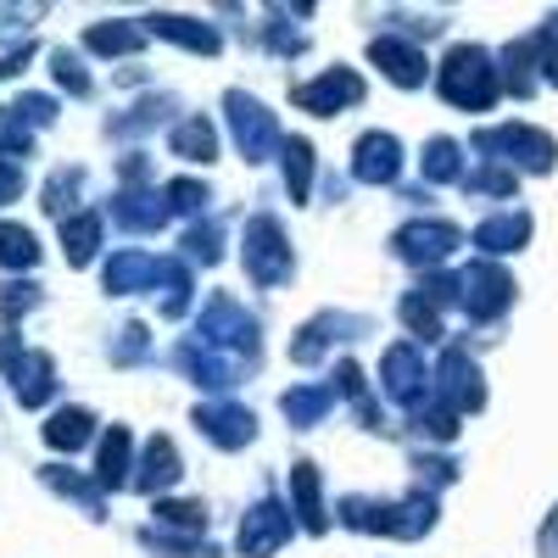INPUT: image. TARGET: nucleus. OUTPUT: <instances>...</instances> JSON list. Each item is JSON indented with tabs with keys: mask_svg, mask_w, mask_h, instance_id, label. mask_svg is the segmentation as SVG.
Masks as SVG:
<instances>
[{
	"mask_svg": "<svg viewBox=\"0 0 558 558\" xmlns=\"http://www.w3.org/2000/svg\"><path fill=\"white\" fill-rule=\"evenodd\" d=\"M336 514L347 531H363V536H391V542H418L436 531V497L430 492H413V497H341Z\"/></svg>",
	"mask_w": 558,
	"mask_h": 558,
	"instance_id": "nucleus-1",
	"label": "nucleus"
},
{
	"mask_svg": "<svg viewBox=\"0 0 558 558\" xmlns=\"http://www.w3.org/2000/svg\"><path fill=\"white\" fill-rule=\"evenodd\" d=\"M436 89L458 112H492L502 96V68L486 45H452L436 68Z\"/></svg>",
	"mask_w": 558,
	"mask_h": 558,
	"instance_id": "nucleus-2",
	"label": "nucleus"
},
{
	"mask_svg": "<svg viewBox=\"0 0 558 558\" xmlns=\"http://www.w3.org/2000/svg\"><path fill=\"white\" fill-rule=\"evenodd\" d=\"M470 146L481 151V162H497V168H514V173H553L558 168V140L536 123H492L481 129Z\"/></svg>",
	"mask_w": 558,
	"mask_h": 558,
	"instance_id": "nucleus-3",
	"label": "nucleus"
},
{
	"mask_svg": "<svg viewBox=\"0 0 558 558\" xmlns=\"http://www.w3.org/2000/svg\"><path fill=\"white\" fill-rule=\"evenodd\" d=\"M191 341H202V347H213L218 357H229V363H257V347H263V330H257V318L229 296V291H213L207 296V307L196 313V336Z\"/></svg>",
	"mask_w": 558,
	"mask_h": 558,
	"instance_id": "nucleus-4",
	"label": "nucleus"
},
{
	"mask_svg": "<svg viewBox=\"0 0 558 558\" xmlns=\"http://www.w3.org/2000/svg\"><path fill=\"white\" fill-rule=\"evenodd\" d=\"M241 263H246V279H252V286H263V291L286 286V279L296 274V252H291V235H286V223H279L274 213H252V218H246Z\"/></svg>",
	"mask_w": 558,
	"mask_h": 558,
	"instance_id": "nucleus-5",
	"label": "nucleus"
},
{
	"mask_svg": "<svg viewBox=\"0 0 558 558\" xmlns=\"http://www.w3.org/2000/svg\"><path fill=\"white\" fill-rule=\"evenodd\" d=\"M514 296H520V286L502 263L475 257L470 268H458V307L470 313V324H497L508 307H514Z\"/></svg>",
	"mask_w": 558,
	"mask_h": 558,
	"instance_id": "nucleus-6",
	"label": "nucleus"
},
{
	"mask_svg": "<svg viewBox=\"0 0 558 558\" xmlns=\"http://www.w3.org/2000/svg\"><path fill=\"white\" fill-rule=\"evenodd\" d=\"M223 118H229V140H235V151L246 162H268L279 146H286L274 112L257 96H246V89H229V96H223Z\"/></svg>",
	"mask_w": 558,
	"mask_h": 558,
	"instance_id": "nucleus-7",
	"label": "nucleus"
},
{
	"mask_svg": "<svg viewBox=\"0 0 558 558\" xmlns=\"http://www.w3.org/2000/svg\"><path fill=\"white\" fill-rule=\"evenodd\" d=\"M380 391H386L397 408L418 413L425 402H436V368H425V352H418L413 341H397V347H386V357H380Z\"/></svg>",
	"mask_w": 558,
	"mask_h": 558,
	"instance_id": "nucleus-8",
	"label": "nucleus"
},
{
	"mask_svg": "<svg viewBox=\"0 0 558 558\" xmlns=\"http://www.w3.org/2000/svg\"><path fill=\"white\" fill-rule=\"evenodd\" d=\"M458 246H463V229L447 223V218H413L391 235V257L408 263V268H425V274H436Z\"/></svg>",
	"mask_w": 558,
	"mask_h": 558,
	"instance_id": "nucleus-9",
	"label": "nucleus"
},
{
	"mask_svg": "<svg viewBox=\"0 0 558 558\" xmlns=\"http://www.w3.org/2000/svg\"><path fill=\"white\" fill-rule=\"evenodd\" d=\"M296 531H302V525H296V514H291V502L257 497L246 514H241V536H235V547H241V558H274Z\"/></svg>",
	"mask_w": 558,
	"mask_h": 558,
	"instance_id": "nucleus-10",
	"label": "nucleus"
},
{
	"mask_svg": "<svg viewBox=\"0 0 558 558\" xmlns=\"http://www.w3.org/2000/svg\"><path fill=\"white\" fill-rule=\"evenodd\" d=\"M0 363H7V380L12 397L23 408H45L57 397V357L39 352V347H17V341H0Z\"/></svg>",
	"mask_w": 558,
	"mask_h": 558,
	"instance_id": "nucleus-11",
	"label": "nucleus"
},
{
	"mask_svg": "<svg viewBox=\"0 0 558 558\" xmlns=\"http://www.w3.org/2000/svg\"><path fill=\"white\" fill-rule=\"evenodd\" d=\"M436 402H447L458 418L486 408V375H481V363L470 357V347H447L441 352V363H436Z\"/></svg>",
	"mask_w": 558,
	"mask_h": 558,
	"instance_id": "nucleus-12",
	"label": "nucleus"
},
{
	"mask_svg": "<svg viewBox=\"0 0 558 558\" xmlns=\"http://www.w3.org/2000/svg\"><path fill=\"white\" fill-rule=\"evenodd\" d=\"M368 330H375V318H363V313H318V318H307L302 330H296V341H291V363L313 368L330 347L357 341V336H368Z\"/></svg>",
	"mask_w": 558,
	"mask_h": 558,
	"instance_id": "nucleus-13",
	"label": "nucleus"
},
{
	"mask_svg": "<svg viewBox=\"0 0 558 558\" xmlns=\"http://www.w3.org/2000/svg\"><path fill=\"white\" fill-rule=\"evenodd\" d=\"M363 73L357 68H324L318 78H307V84H296L291 89V101L302 107V112H313V118H336V112H347V107H357L363 101Z\"/></svg>",
	"mask_w": 558,
	"mask_h": 558,
	"instance_id": "nucleus-14",
	"label": "nucleus"
},
{
	"mask_svg": "<svg viewBox=\"0 0 558 558\" xmlns=\"http://www.w3.org/2000/svg\"><path fill=\"white\" fill-rule=\"evenodd\" d=\"M162 279H168V257L157 252H140V246H123L101 263V286L107 296H140V291H162Z\"/></svg>",
	"mask_w": 558,
	"mask_h": 558,
	"instance_id": "nucleus-15",
	"label": "nucleus"
},
{
	"mask_svg": "<svg viewBox=\"0 0 558 558\" xmlns=\"http://www.w3.org/2000/svg\"><path fill=\"white\" fill-rule=\"evenodd\" d=\"M196 430L213 447H223V452H241V447L257 441V413L241 408V402H202L196 408Z\"/></svg>",
	"mask_w": 558,
	"mask_h": 558,
	"instance_id": "nucleus-16",
	"label": "nucleus"
},
{
	"mask_svg": "<svg viewBox=\"0 0 558 558\" xmlns=\"http://www.w3.org/2000/svg\"><path fill=\"white\" fill-rule=\"evenodd\" d=\"M368 62H375L397 89H418V84L430 78L425 51H418L413 39H402V34H375V39H368Z\"/></svg>",
	"mask_w": 558,
	"mask_h": 558,
	"instance_id": "nucleus-17",
	"label": "nucleus"
},
{
	"mask_svg": "<svg viewBox=\"0 0 558 558\" xmlns=\"http://www.w3.org/2000/svg\"><path fill=\"white\" fill-rule=\"evenodd\" d=\"M531 213L525 207H508V213H492V218H481L475 223V235H470V246L486 257V263H497V257H514V252H525L531 246Z\"/></svg>",
	"mask_w": 558,
	"mask_h": 558,
	"instance_id": "nucleus-18",
	"label": "nucleus"
},
{
	"mask_svg": "<svg viewBox=\"0 0 558 558\" xmlns=\"http://www.w3.org/2000/svg\"><path fill=\"white\" fill-rule=\"evenodd\" d=\"M179 481H184V458H179L173 436H151L146 452H140V463H134V492H146L151 502H162Z\"/></svg>",
	"mask_w": 558,
	"mask_h": 558,
	"instance_id": "nucleus-19",
	"label": "nucleus"
},
{
	"mask_svg": "<svg viewBox=\"0 0 558 558\" xmlns=\"http://www.w3.org/2000/svg\"><path fill=\"white\" fill-rule=\"evenodd\" d=\"M402 173V140L386 129H368L352 146V179L357 184H397Z\"/></svg>",
	"mask_w": 558,
	"mask_h": 558,
	"instance_id": "nucleus-20",
	"label": "nucleus"
},
{
	"mask_svg": "<svg viewBox=\"0 0 558 558\" xmlns=\"http://www.w3.org/2000/svg\"><path fill=\"white\" fill-rule=\"evenodd\" d=\"M173 368H179V375L184 380H196L202 391H235V363H229V357H218L213 347H202V341H179L173 347Z\"/></svg>",
	"mask_w": 558,
	"mask_h": 558,
	"instance_id": "nucleus-21",
	"label": "nucleus"
},
{
	"mask_svg": "<svg viewBox=\"0 0 558 558\" xmlns=\"http://www.w3.org/2000/svg\"><path fill=\"white\" fill-rule=\"evenodd\" d=\"M146 23V34L151 39H168V45H179V51H196V57H218V28L213 23H202V17H179V12H151V17H140Z\"/></svg>",
	"mask_w": 558,
	"mask_h": 558,
	"instance_id": "nucleus-22",
	"label": "nucleus"
},
{
	"mask_svg": "<svg viewBox=\"0 0 558 558\" xmlns=\"http://www.w3.org/2000/svg\"><path fill=\"white\" fill-rule=\"evenodd\" d=\"M112 223L129 229V235H151V229L168 223V196L162 191H140V184H123L112 196Z\"/></svg>",
	"mask_w": 558,
	"mask_h": 558,
	"instance_id": "nucleus-23",
	"label": "nucleus"
},
{
	"mask_svg": "<svg viewBox=\"0 0 558 558\" xmlns=\"http://www.w3.org/2000/svg\"><path fill=\"white\" fill-rule=\"evenodd\" d=\"M497 68H502V89H508V96L531 101L536 89H542V45H536V34H525V39H514V45H502Z\"/></svg>",
	"mask_w": 558,
	"mask_h": 558,
	"instance_id": "nucleus-24",
	"label": "nucleus"
},
{
	"mask_svg": "<svg viewBox=\"0 0 558 558\" xmlns=\"http://www.w3.org/2000/svg\"><path fill=\"white\" fill-rule=\"evenodd\" d=\"M291 514L307 536L330 531V508H324V481L313 463H291Z\"/></svg>",
	"mask_w": 558,
	"mask_h": 558,
	"instance_id": "nucleus-25",
	"label": "nucleus"
},
{
	"mask_svg": "<svg viewBox=\"0 0 558 558\" xmlns=\"http://www.w3.org/2000/svg\"><path fill=\"white\" fill-rule=\"evenodd\" d=\"M336 380H313V386H291L286 397H279V413L291 418V430H313V425H324V413L336 408Z\"/></svg>",
	"mask_w": 558,
	"mask_h": 558,
	"instance_id": "nucleus-26",
	"label": "nucleus"
},
{
	"mask_svg": "<svg viewBox=\"0 0 558 558\" xmlns=\"http://www.w3.org/2000/svg\"><path fill=\"white\" fill-rule=\"evenodd\" d=\"M39 481L51 486L57 497L78 502V514H84V520H101V508H107V492H101V481H89V475H78V470H62V463H45V470H39Z\"/></svg>",
	"mask_w": 558,
	"mask_h": 558,
	"instance_id": "nucleus-27",
	"label": "nucleus"
},
{
	"mask_svg": "<svg viewBox=\"0 0 558 558\" xmlns=\"http://www.w3.org/2000/svg\"><path fill=\"white\" fill-rule=\"evenodd\" d=\"M96 481L101 492H118V486H134V436L123 425H112L101 436V452H96Z\"/></svg>",
	"mask_w": 558,
	"mask_h": 558,
	"instance_id": "nucleus-28",
	"label": "nucleus"
},
{
	"mask_svg": "<svg viewBox=\"0 0 558 558\" xmlns=\"http://www.w3.org/2000/svg\"><path fill=\"white\" fill-rule=\"evenodd\" d=\"M168 151H173V157H184V162H213V157H218V129H213L202 112L179 118V123H173V134H168Z\"/></svg>",
	"mask_w": 558,
	"mask_h": 558,
	"instance_id": "nucleus-29",
	"label": "nucleus"
},
{
	"mask_svg": "<svg viewBox=\"0 0 558 558\" xmlns=\"http://www.w3.org/2000/svg\"><path fill=\"white\" fill-rule=\"evenodd\" d=\"M173 112H179V101H173V96H146V101H134L123 118H112V123H107V134H118V140L151 134V129H162V123H179Z\"/></svg>",
	"mask_w": 558,
	"mask_h": 558,
	"instance_id": "nucleus-30",
	"label": "nucleus"
},
{
	"mask_svg": "<svg viewBox=\"0 0 558 558\" xmlns=\"http://www.w3.org/2000/svg\"><path fill=\"white\" fill-rule=\"evenodd\" d=\"M151 34H146V23H96L84 34V51H96V57H134L140 45H146Z\"/></svg>",
	"mask_w": 558,
	"mask_h": 558,
	"instance_id": "nucleus-31",
	"label": "nucleus"
},
{
	"mask_svg": "<svg viewBox=\"0 0 558 558\" xmlns=\"http://www.w3.org/2000/svg\"><path fill=\"white\" fill-rule=\"evenodd\" d=\"M62 252H68L73 268L96 263V252H101V213H73V218H62Z\"/></svg>",
	"mask_w": 558,
	"mask_h": 558,
	"instance_id": "nucleus-32",
	"label": "nucleus"
},
{
	"mask_svg": "<svg viewBox=\"0 0 558 558\" xmlns=\"http://www.w3.org/2000/svg\"><path fill=\"white\" fill-rule=\"evenodd\" d=\"M89 436H96V413L89 408H57L51 425H45V447H57V452H78Z\"/></svg>",
	"mask_w": 558,
	"mask_h": 558,
	"instance_id": "nucleus-33",
	"label": "nucleus"
},
{
	"mask_svg": "<svg viewBox=\"0 0 558 558\" xmlns=\"http://www.w3.org/2000/svg\"><path fill=\"white\" fill-rule=\"evenodd\" d=\"M151 520L168 536H202L207 531V502H184V497H162L151 502Z\"/></svg>",
	"mask_w": 558,
	"mask_h": 558,
	"instance_id": "nucleus-34",
	"label": "nucleus"
},
{
	"mask_svg": "<svg viewBox=\"0 0 558 558\" xmlns=\"http://www.w3.org/2000/svg\"><path fill=\"white\" fill-rule=\"evenodd\" d=\"M418 173H425V184H463V146L436 134L425 146V157H418Z\"/></svg>",
	"mask_w": 558,
	"mask_h": 558,
	"instance_id": "nucleus-35",
	"label": "nucleus"
},
{
	"mask_svg": "<svg viewBox=\"0 0 558 558\" xmlns=\"http://www.w3.org/2000/svg\"><path fill=\"white\" fill-rule=\"evenodd\" d=\"M279 162H286V191H291V202L302 207L307 196H313V146L302 134H291L286 146H279Z\"/></svg>",
	"mask_w": 558,
	"mask_h": 558,
	"instance_id": "nucleus-36",
	"label": "nucleus"
},
{
	"mask_svg": "<svg viewBox=\"0 0 558 558\" xmlns=\"http://www.w3.org/2000/svg\"><path fill=\"white\" fill-rule=\"evenodd\" d=\"M397 313H402V324H408V336H418V341H441V336H447V330H441V307L418 291V286L402 296Z\"/></svg>",
	"mask_w": 558,
	"mask_h": 558,
	"instance_id": "nucleus-37",
	"label": "nucleus"
},
{
	"mask_svg": "<svg viewBox=\"0 0 558 558\" xmlns=\"http://www.w3.org/2000/svg\"><path fill=\"white\" fill-rule=\"evenodd\" d=\"M140 547H151V553H162V558H223L207 536H168V531H157V525L140 531Z\"/></svg>",
	"mask_w": 558,
	"mask_h": 558,
	"instance_id": "nucleus-38",
	"label": "nucleus"
},
{
	"mask_svg": "<svg viewBox=\"0 0 558 558\" xmlns=\"http://www.w3.org/2000/svg\"><path fill=\"white\" fill-rule=\"evenodd\" d=\"M196 296V274L184 257H168V279H162V318H184Z\"/></svg>",
	"mask_w": 558,
	"mask_h": 558,
	"instance_id": "nucleus-39",
	"label": "nucleus"
},
{
	"mask_svg": "<svg viewBox=\"0 0 558 558\" xmlns=\"http://www.w3.org/2000/svg\"><path fill=\"white\" fill-rule=\"evenodd\" d=\"M78 191H84V168H57L51 179H45V213H57V218L84 213L78 207Z\"/></svg>",
	"mask_w": 558,
	"mask_h": 558,
	"instance_id": "nucleus-40",
	"label": "nucleus"
},
{
	"mask_svg": "<svg viewBox=\"0 0 558 558\" xmlns=\"http://www.w3.org/2000/svg\"><path fill=\"white\" fill-rule=\"evenodd\" d=\"M463 191H470V196H497V202H508V196L520 191V173H514V168H497V162H481V168L463 173Z\"/></svg>",
	"mask_w": 558,
	"mask_h": 558,
	"instance_id": "nucleus-41",
	"label": "nucleus"
},
{
	"mask_svg": "<svg viewBox=\"0 0 558 558\" xmlns=\"http://www.w3.org/2000/svg\"><path fill=\"white\" fill-rule=\"evenodd\" d=\"M0 157L7 162H28L34 157V123L17 112V107H0Z\"/></svg>",
	"mask_w": 558,
	"mask_h": 558,
	"instance_id": "nucleus-42",
	"label": "nucleus"
},
{
	"mask_svg": "<svg viewBox=\"0 0 558 558\" xmlns=\"http://www.w3.org/2000/svg\"><path fill=\"white\" fill-rule=\"evenodd\" d=\"M51 73H57V84L68 89L73 101L96 96V78L84 73V57H78V51H68V45H62V51H51Z\"/></svg>",
	"mask_w": 558,
	"mask_h": 558,
	"instance_id": "nucleus-43",
	"label": "nucleus"
},
{
	"mask_svg": "<svg viewBox=\"0 0 558 558\" xmlns=\"http://www.w3.org/2000/svg\"><path fill=\"white\" fill-rule=\"evenodd\" d=\"M39 246H34V229L23 223H0V268H34Z\"/></svg>",
	"mask_w": 558,
	"mask_h": 558,
	"instance_id": "nucleus-44",
	"label": "nucleus"
},
{
	"mask_svg": "<svg viewBox=\"0 0 558 558\" xmlns=\"http://www.w3.org/2000/svg\"><path fill=\"white\" fill-rule=\"evenodd\" d=\"M218 257H223V229H218L213 218L184 229V263H202V268H213Z\"/></svg>",
	"mask_w": 558,
	"mask_h": 558,
	"instance_id": "nucleus-45",
	"label": "nucleus"
},
{
	"mask_svg": "<svg viewBox=\"0 0 558 558\" xmlns=\"http://www.w3.org/2000/svg\"><path fill=\"white\" fill-rule=\"evenodd\" d=\"M408 418H413V430L425 436V441H452L458 436V413L447 402H425V408L408 413Z\"/></svg>",
	"mask_w": 558,
	"mask_h": 558,
	"instance_id": "nucleus-46",
	"label": "nucleus"
},
{
	"mask_svg": "<svg viewBox=\"0 0 558 558\" xmlns=\"http://www.w3.org/2000/svg\"><path fill=\"white\" fill-rule=\"evenodd\" d=\"M162 196H168V213H191V218L207 213V202H213V191H207L202 179H168Z\"/></svg>",
	"mask_w": 558,
	"mask_h": 558,
	"instance_id": "nucleus-47",
	"label": "nucleus"
},
{
	"mask_svg": "<svg viewBox=\"0 0 558 558\" xmlns=\"http://www.w3.org/2000/svg\"><path fill=\"white\" fill-rule=\"evenodd\" d=\"M413 475H418V492H425V481H430V497H436L441 486L458 481V463L452 458H430V452H413Z\"/></svg>",
	"mask_w": 558,
	"mask_h": 558,
	"instance_id": "nucleus-48",
	"label": "nucleus"
},
{
	"mask_svg": "<svg viewBox=\"0 0 558 558\" xmlns=\"http://www.w3.org/2000/svg\"><path fill=\"white\" fill-rule=\"evenodd\" d=\"M268 17H274V23H268V51H274V57H296L302 45H307V34L286 28V7H274Z\"/></svg>",
	"mask_w": 558,
	"mask_h": 558,
	"instance_id": "nucleus-49",
	"label": "nucleus"
},
{
	"mask_svg": "<svg viewBox=\"0 0 558 558\" xmlns=\"http://www.w3.org/2000/svg\"><path fill=\"white\" fill-rule=\"evenodd\" d=\"M34 17H45V7H0V45L7 39H23L34 28ZM28 45V39H23Z\"/></svg>",
	"mask_w": 558,
	"mask_h": 558,
	"instance_id": "nucleus-50",
	"label": "nucleus"
},
{
	"mask_svg": "<svg viewBox=\"0 0 558 558\" xmlns=\"http://www.w3.org/2000/svg\"><path fill=\"white\" fill-rule=\"evenodd\" d=\"M146 357V324H123L112 341V363H140Z\"/></svg>",
	"mask_w": 558,
	"mask_h": 558,
	"instance_id": "nucleus-51",
	"label": "nucleus"
},
{
	"mask_svg": "<svg viewBox=\"0 0 558 558\" xmlns=\"http://www.w3.org/2000/svg\"><path fill=\"white\" fill-rule=\"evenodd\" d=\"M39 302V286H7V291H0V318H17V313H28Z\"/></svg>",
	"mask_w": 558,
	"mask_h": 558,
	"instance_id": "nucleus-52",
	"label": "nucleus"
},
{
	"mask_svg": "<svg viewBox=\"0 0 558 558\" xmlns=\"http://www.w3.org/2000/svg\"><path fill=\"white\" fill-rule=\"evenodd\" d=\"M12 107H17V112H23V118H28L34 129H45V123H57V101H51V96H17Z\"/></svg>",
	"mask_w": 558,
	"mask_h": 558,
	"instance_id": "nucleus-53",
	"label": "nucleus"
},
{
	"mask_svg": "<svg viewBox=\"0 0 558 558\" xmlns=\"http://www.w3.org/2000/svg\"><path fill=\"white\" fill-rule=\"evenodd\" d=\"M23 184H28L23 162H7V157H0V207H7V202H17V196H23Z\"/></svg>",
	"mask_w": 558,
	"mask_h": 558,
	"instance_id": "nucleus-54",
	"label": "nucleus"
},
{
	"mask_svg": "<svg viewBox=\"0 0 558 558\" xmlns=\"http://www.w3.org/2000/svg\"><path fill=\"white\" fill-rule=\"evenodd\" d=\"M536 553H542V558H558V502H553V514H547L542 531H536Z\"/></svg>",
	"mask_w": 558,
	"mask_h": 558,
	"instance_id": "nucleus-55",
	"label": "nucleus"
},
{
	"mask_svg": "<svg viewBox=\"0 0 558 558\" xmlns=\"http://www.w3.org/2000/svg\"><path fill=\"white\" fill-rule=\"evenodd\" d=\"M28 62H34V45H17V51H7V57H0V78H17Z\"/></svg>",
	"mask_w": 558,
	"mask_h": 558,
	"instance_id": "nucleus-56",
	"label": "nucleus"
}]
</instances>
